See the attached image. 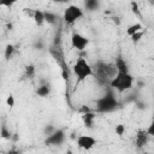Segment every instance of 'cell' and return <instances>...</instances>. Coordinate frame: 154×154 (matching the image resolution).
Returning <instances> with one entry per match:
<instances>
[{"label":"cell","instance_id":"d4e9b609","mask_svg":"<svg viewBox=\"0 0 154 154\" xmlns=\"http://www.w3.org/2000/svg\"><path fill=\"white\" fill-rule=\"evenodd\" d=\"M54 130H55V128H54L53 125H46V128L43 129V134H45L46 136H48V135H51Z\"/></svg>","mask_w":154,"mask_h":154},{"label":"cell","instance_id":"52a82bcc","mask_svg":"<svg viewBox=\"0 0 154 154\" xmlns=\"http://www.w3.org/2000/svg\"><path fill=\"white\" fill-rule=\"evenodd\" d=\"M88 43H89V40L85 36H83L82 34L73 32L71 35V46H72V48H75L77 51H84L85 47L88 46Z\"/></svg>","mask_w":154,"mask_h":154},{"label":"cell","instance_id":"484cf974","mask_svg":"<svg viewBox=\"0 0 154 154\" xmlns=\"http://www.w3.org/2000/svg\"><path fill=\"white\" fill-rule=\"evenodd\" d=\"M6 103H7V106H10V107H13V106H14V97H13L12 94H10V95L7 96Z\"/></svg>","mask_w":154,"mask_h":154},{"label":"cell","instance_id":"d6986e66","mask_svg":"<svg viewBox=\"0 0 154 154\" xmlns=\"http://www.w3.org/2000/svg\"><path fill=\"white\" fill-rule=\"evenodd\" d=\"M130 6H131V11H132V13H134L135 16H140V14H141L140 8H138V4H137L135 0H132V1H131Z\"/></svg>","mask_w":154,"mask_h":154},{"label":"cell","instance_id":"5bb4252c","mask_svg":"<svg viewBox=\"0 0 154 154\" xmlns=\"http://www.w3.org/2000/svg\"><path fill=\"white\" fill-rule=\"evenodd\" d=\"M114 65H116V69L117 71H129V66H128V63L119 55L116 58V61H114Z\"/></svg>","mask_w":154,"mask_h":154},{"label":"cell","instance_id":"e0dca14e","mask_svg":"<svg viewBox=\"0 0 154 154\" xmlns=\"http://www.w3.org/2000/svg\"><path fill=\"white\" fill-rule=\"evenodd\" d=\"M35 75V66L34 65H28L25 66V76L28 78H32Z\"/></svg>","mask_w":154,"mask_h":154},{"label":"cell","instance_id":"f1b7e54d","mask_svg":"<svg viewBox=\"0 0 154 154\" xmlns=\"http://www.w3.org/2000/svg\"><path fill=\"white\" fill-rule=\"evenodd\" d=\"M150 1H153V0H150Z\"/></svg>","mask_w":154,"mask_h":154},{"label":"cell","instance_id":"9c48e42d","mask_svg":"<svg viewBox=\"0 0 154 154\" xmlns=\"http://www.w3.org/2000/svg\"><path fill=\"white\" fill-rule=\"evenodd\" d=\"M149 137H150V136L147 134L146 130H138V131H137V135H136V137H135V144H136L138 148L144 147V146L147 144Z\"/></svg>","mask_w":154,"mask_h":154},{"label":"cell","instance_id":"8992f818","mask_svg":"<svg viewBox=\"0 0 154 154\" xmlns=\"http://www.w3.org/2000/svg\"><path fill=\"white\" fill-rule=\"evenodd\" d=\"M65 138H66L65 131L63 129H55L51 135L46 136L45 144H47V146H60L65 142Z\"/></svg>","mask_w":154,"mask_h":154},{"label":"cell","instance_id":"ac0fdd59","mask_svg":"<svg viewBox=\"0 0 154 154\" xmlns=\"http://www.w3.org/2000/svg\"><path fill=\"white\" fill-rule=\"evenodd\" d=\"M13 52H14V47H13L12 45H7L6 48H5V59L8 60V59L12 57Z\"/></svg>","mask_w":154,"mask_h":154},{"label":"cell","instance_id":"8fae6325","mask_svg":"<svg viewBox=\"0 0 154 154\" xmlns=\"http://www.w3.org/2000/svg\"><path fill=\"white\" fill-rule=\"evenodd\" d=\"M84 8L89 12H94L97 11L100 8V0H84L83 2Z\"/></svg>","mask_w":154,"mask_h":154},{"label":"cell","instance_id":"ffe728a7","mask_svg":"<svg viewBox=\"0 0 154 154\" xmlns=\"http://www.w3.org/2000/svg\"><path fill=\"white\" fill-rule=\"evenodd\" d=\"M114 131H116V134H117L119 137L123 136L124 132H125V125H124V124H118V125H116Z\"/></svg>","mask_w":154,"mask_h":154},{"label":"cell","instance_id":"4fadbf2b","mask_svg":"<svg viewBox=\"0 0 154 154\" xmlns=\"http://www.w3.org/2000/svg\"><path fill=\"white\" fill-rule=\"evenodd\" d=\"M32 18L36 23V25H42L46 20H45V11H41V10H34V14H32Z\"/></svg>","mask_w":154,"mask_h":154},{"label":"cell","instance_id":"3957f363","mask_svg":"<svg viewBox=\"0 0 154 154\" xmlns=\"http://www.w3.org/2000/svg\"><path fill=\"white\" fill-rule=\"evenodd\" d=\"M96 71H95V76L97 77V79L101 83H109V81L116 76L117 73V69L114 64H108L105 61H97L95 64Z\"/></svg>","mask_w":154,"mask_h":154},{"label":"cell","instance_id":"6da1fadb","mask_svg":"<svg viewBox=\"0 0 154 154\" xmlns=\"http://www.w3.org/2000/svg\"><path fill=\"white\" fill-rule=\"evenodd\" d=\"M118 107H119V102H118V100H117L112 88L108 89L95 102V111H96V113H111V112L116 111Z\"/></svg>","mask_w":154,"mask_h":154},{"label":"cell","instance_id":"83f0119b","mask_svg":"<svg viewBox=\"0 0 154 154\" xmlns=\"http://www.w3.org/2000/svg\"><path fill=\"white\" fill-rule=\"evenodd\" d=\"M153 64H154V58H153Z\"/></svg>","mask_w":154,"mask_h":154},{"label":"cell","instance_id":"44dd1931","mask_svg":"<svg viewBox=\"0 0 154 154\" xmlns=\"http://www.w3.org/2000/svg\"><path fill=\"white\" fill-rule=\"evenodd\" d=\"M143 34H144V32H143V30H141V31H138V32H135L134 35H131V36H130V37H131V41H132V42H135V43H136V42H138V41L141 40V37L143 36Z\"/></svg>","mask_w":154,"mask_h":154},{"label":"cell","instance_id":"5b68a950","mask_svg":"<svg viewBox=\"0 0 154 154\" xmlns=\"http://www.w3.org/2000/svg\"><path fill=\"white\" fill-rule=\"evenodd\" d=\"M84 16V12L81 7L76 6V5H69L63 13V19L65 22V24L67 25H72L75 24L77 20H79L82 17Z\"/></svg>","mask_w":154,"mask_h":154},{"label":"cell","instance_id":"2e32d148","mask_svg":"<svg viewBox=\"0 0 154 154\" xmlns=\"http://www.w3.org/2000/svg\"><path fill=\"white\" fill-rule=\"evenodd\" d=\"M57 19H58L57 14H54L53 12H49V11H45V20H46V23H48V24H55Z\"/></svg>","mask_w":154,"mask_h":154},{"label":"cell","instance_id":"cb8c5ba5","mask_svg":"<svg viewBox=\"0 0 154 154\" xmlns=\"http://www.w3.org/2000/svg\"><path fill=\"white\" fill-rule=\"evenodd\" d=\"M146 131H147V134H148L150 137H154V119L150 122V124L148 125V128L146 129Z\"/></svg>","mask_w":154,"mask_h":154},{"label":"cell","instance_id":"9a60e30c","mask_svg":"<svg viewBox=\"0 0 154 154\" xmlns=\"http://www.w3.org/2000/svg\"><path fill=\"white\" fill-rule=\"evenodd\" d=\"M141 30H143L142 24H141V23H134V24H131V25L128 26V29H126V35H128V36H131V35H134L135 32H138V31H141Z\"/></svg>","mask_w":154,"mask_h":154},{"label":"cell","instance_id":"ba28073f","mask_svg":"<svg viewBox=\"0 0 154 154\" xmlns=\"http://www.w3.org/2000/svg\"><path fill=\"white\" fill-rule=\"evenodd\" d=\"M96 142H97L96 138H94L93 136H89V135H79L76 140V143H77L78 148L84 149V150L91 149L96 144Z\"/></svg>","mask_w":154,"mask_h":154},{"label":"cell","instance_id":"7a4b0ae2","mask_svg":"<svg viewBox=\"0 0 154 154\" xmlns=\"http://www.w3.org/2000/svg\"><path fill=\"white\" fill-rule=\"evenodd\" d=\"M108 85L119 93L130 90L134 85V77L129 71H117L116 76L109 81Z\"/></svg>","mask_w":154,"mask_h":154},{"label":"cell","instance_id":"277c9868","mask_svg":"<svg viewBox=\"0 0 154 154\" xmlns=\"http://www.w3.org/2000/svg\"><path fill=\"white\" fill-rule=\"evenodd\" d=\"M72 71H73L75 76L77 77V82H83L84 79H87L88 77H90L94 73L93 67L84 58H78L76 60V63L73 64Z\"/></svg>","mask_w":154,"mask_h":154},{"label":"cell","instance_id":"7c38bea8","mask_svg":"<svg viewBox=\"0 0 154 154\" xmlns=\"http://www.w3.org/2000/svg\"><path fill=\"white\" fill-rule=\"evenodd\" d=\"M35 93L40 97H47L51 94V87H49V84H41L36 88Z\"/></svg>","mask_w":154,"mask_h":154},{"label":"cell","instance_id":"7402d4cb","mask_svg":"<svg viewBox=\"0 0 154 154\" xmlns=\"http://www.w3.org/2000/svg\"><path fill=\"white\" fill-rule=\"evenodd\" d=\"M0 135H1V137H2V138H6V140H10V138H11V132L6 130V126H5V125H2V126H1Z\"/></svg>","mask_w":154,"mask_h":154},{"label":"cell","instance_id":"4316f807","mask_svg":"<svg viewBox=\"0 0 154 154\" xmlns=\"http://www.w3.org/2000/svg\"><path fill=\"white\" fill-rule=\"evenodd\" d=\"M51 1L58 2V4H64V2H67V1H70V0H51Z\"/></svg>","mask_w":154,"mask_h":154},{"label":"cell","instance_id":"30bf717a","mask_svg":"<svg viewBox=\"0 0 154 154\" xmlns=\"http://www.w3.org/2000/svg\"><path fill=\"white\" fill-rule=\"evenodd\" d=\"M95 117H96V114H95L94 112L88 111V112H84V113L82 114V120H83V123H84V125H85L87 128H93Z\"/></svg>","mask_w":154,"mask_h":154},{"label":"cell","instance_id":"603a6c76","mask_svg":"<svg viewBox=\"0 0 154 154\" xmlns=\"http://www.w3.org/2000/svg\"><path fill=\"white\" fill-rule=\"evenodd\" d=\"M17 2V0H0V5L5 7H11Z\"/></svg>","mask_w":154,"mask_h":154}]
</instances>
